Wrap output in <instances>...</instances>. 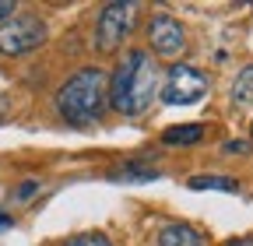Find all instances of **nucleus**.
<instances>
[{"mask_svg": "<svg viewBox=\"0 0 253 246\" xmlns=\"http://www.w3.org/2000/svg\"><path fill=\"white\" fill-rule=\"evenodd\" d=\"M109 106L120 116H144L158 95V67L144 49H126L123 60L116 64L113 78L106 81Z\"/></svg>", "mask_w": 253, "mask_h": 246, "instance_id": "1", "label": "nucleus"}, {"mask_svg": "<svg viewBox=\"0 0 253 246\" xmlns=\"http://www.w3.org/2000/svg\"><path fill=\"white\" fill-rule=\"evenodd\" d=\"M56 109H60V116L67 123H74V127L95 123L102 116V109H106V74L99 67L78 71L56 91Z\"/></svg>", "mask_w": 253, "mask_h": 246, "instance_id": "2", "label": "nucleus"}, {"mask_svg": "<svg viewBox=\"0 0 253 246\" xmlns=\"http://www.w3.org/2000/svg\"><path fill=\"white\" fill-rule=\"evenodd\" d=\"M208 95V74L190 67V64H172L166 81H162V102L166 106H194Z\"/></svg>", "mask_w": 253, "mask_h": 246, "instance_id": "3", "label": "nucleus"}, {"mask_svg": "<svg viewBox=\"0 0 253 246\" xmlns=\"http://www.w3.org/2000/svg\"><path fill=\"white\" fill-rule=\"evenodd\" d=\"M46 42V25L42 18H7L0 25V53L4 56H25L32 49H39Z\"/></svg>", "mask_w": 253, "mask_h": 246, "instance_id": "4", "label": "nucleus"}, {"mask_svg": "<svg viewBox=\"0 0 253 246\" xmlns=\"http://www.w3.org/2000/svg\"><path fill=\"white\" fill-rule=\"evenodd\" d=\"M134 18H137V4H106L99 14V46L102 49H116L126 36L134 32Z\"/></svg>", "mask_w": 253, "mask_h": 246, "instance_id": "5", "label": "nucleus"}, {"mask_svg": "<svg viewBox=\"0 0 253 246\" xmlns=\"http://www.w3.org/2000/svg\"><path fill=\"white\" fill-rule=\"evenodd\" d=\"M148 36H151V49L158 56H176L183 53L186 46V36H183V25L169 14H155L151 25H148Z\"/></svg>", "mask_w": 253, "mask_h": 246, "instance_id": "6", "label": "nucleus"}, {"mask_svg": "<svg viewBox=\"0 0 253 246\" xmlns=\"http://www.w3.org/2000/svg\"><path fill=\"white\" fill-rule=\"evenodd\" d=\"M158 246H204V236L194 225L176 222V225H166L158 232Z\"/></svg>", "mask_w": 253, "mask_h": 246, "instance_id": "7", "label": "nucleus"}, {"mask_svg": "<svg viewBox=\"0 0 253 246\" xmlns=\"http://www.w3.org/2000/svg\"><path fill=\"white\" fill-rule=\"evenodd\" d=\"M158 176H162V172H158V169H151L148 162H130V165H123V169L109 172V179H116V183H130V179L151 183V179H158Z\"/></svg>", "mask_w": 253, "mask_h": 246, "instance_id": "8", "label": "nucleus"}, {"mask_svg": "<svg viewBox=\"0 0 253 246\" xmlns=\"http://www.w3.org/2000/svg\"><path fill=\"white\" fill-rule=\"evenodd\" d=\"M201 137H204V127H201V123H183V127H169V130L162 134V141L172 144V148H176V144H179V148H183V144H197Z\"/></svg>", "mask_w": 253, "mask_h": 246, "instance_id": "9", "label": "nucleus"}, {"mask_svg": "<svg viewBox=\"0 0 253 246\" xmlns=\"http://www.w3.org/2000/svg\"><path fill=\"white\" fill-rule=\"evenodd\" d=\"M186 187H190V190H221V194H236L239 183L229 179V176H190Z\"/></svg>", "mask_w": 253, "mask_h": 246, "instance_id": "10", "label": "nucleus"}, {"mask_svg": "<svg viewBox=\"0 0 253 246\" xmlns=\"http://www.w3.org/2000/svg\"><path fill=\"white\" fill-rule=\"evenodd\" d=\"M232 99L239 109H253V64L239 71V78L232 84Z\"/></svg>", "mask_w": 253, "mask_h": 246, "instance_id": "11", "label": "nucleus"}, {"mask_svg": "<svg viewBox=\"0 0 253 246\" xmlns=\"http://www.w3.org/2000/svg\"><path fill=\"white\" fill-rule=\"evenodd\" d=\"M67 246H113L102 232H88V236H78V239H71Z\"/></svg>", "mask_w": 253, "mask_h": 246, "instance_id": "12", "label": "nucleus"}, {"mask_svg": "<svg viewBox=\"0 0 253 246\" xmlns=\"http://www.w3.org/2000/svg\"><path fill=\"white\" fill-rule=\"evenodd\" d=\"M36 194H39V183H36V179H25L21 187H18V194H14V197H18V201H32Z\"/></svg>", "mask_w": 253, "mask_h": 246, "instance_id": "13", "label": "nucleus"}, {"mask_svg": "<svg viewBox=\"0 0 253 246\" xmlns=\"http://www.w3.org/2000/svg\"><path fill=\"white\" fill-rule=\"evenodd\" d=\"M221 151H225V155H246L250 144H246V141H225V144H221Z\"/></svg>", "mask_w": 253, "mask_h": 246, "instance_id": "14", "label": "nucleus"}, {"mask_svg": "<svg viewBox=\"0 0 253 246\" xmlns=\"http://www.w3.org/2000/svg\"><path fill=\"white\" fill-rule=\"evenodd\" d=\"M14 14V4H11V0H0V21H7Z\"/></svg>", "mask_w": 253, "mask_h": 246, "instance_id": "15", "label": "nucleus"}, {"mask_svg": "<svg viewBox=\"0 0 253 246\" xmlns=\"http://www.w3.org/2000/svg\"><path fill=\"white\" fill-rule=\"evenodd\" d=\"M4 229H11V214H7V211H0V232H4Z\"/></svg>", "mask_w": 253, "mask_h": 246, "instance_id": "16", "label": "nucleus"}, {"mask_svg": "<svg viewBox=\"0 0 253 246\" xmlns=\"http://www.w3.org/2000/svg\"><path fill=\"white\" fill-rule=\"evenodd\" d=\"M229 246H253V239H250V236H246V239H232Z\"/></svg>", "mask_w": 253, "mask_h": 246, "instance_id": "17", "label": "nucleus"}, {"mask_svg": "<svg viewBox=\"0 0 253 246\" xmlns=\"http://www.w3.org/2000/svg\"><path fill=\"white\" fill-rule=\"evenodd\" d=\"M4 113H7V99L0 95V120H4Z\"/></svg>", "mask_w": 253, "mask_h": 246, "instance_id": "18", "label": "nucleus"}]
</instances>
